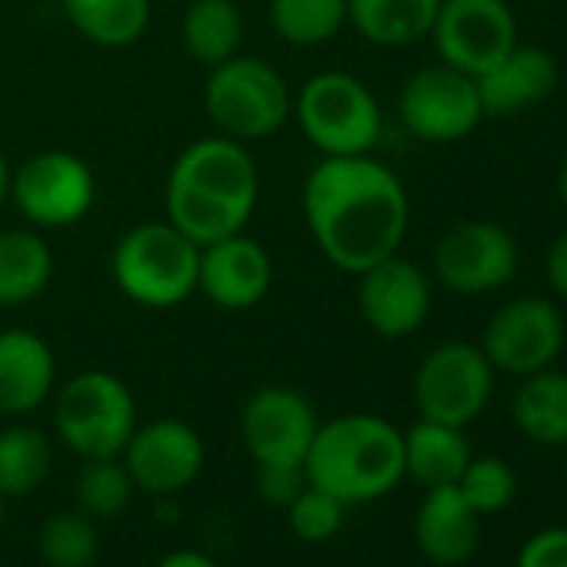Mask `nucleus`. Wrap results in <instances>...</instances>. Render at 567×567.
I'll use <instances>...</instances> for the list:
<instances>
[{
	"label": "nucleus",
	"instance_id": "obj_33",
	"mask_svg": "<svg viewBox=\"0 0 567 567\" xmlns=\"http://www.w3.org/2000/svg\"><path fill=\"white\" fill-rule=\"evenodd\" d=\"M305 487H308L305 467H280V464L257 467V497L270 507L284 511Z\"/></svg>",
	"mask_w": 567,
	"mask_h": 567
},
{
	"label": "nucleus",
	"instance_id": "obj_13",
	"mask_svg": "<svg viewBox=\"0 0 567 567\" xmlns=\"http://www.w3.org/2000/svg\"><path fill=\"white\" fill-rule=\"evenodd\" d=\"M318 427L315 404L288 384L257 388L240 408V441L257 467H305Z\"/></svg>",
	"mask_w": 567,
	"mask_h": 567
},
{
	"label": "nucleus",
	"instance_id": "obj_11",
	"mask_svg": "<svg viewBox=\"0 0 567 567\" xmlns=\"http://www.w3.org/2000/svg\"><path fill=\"white\" fill-rule=\"evenodd\" d=\"M520 264L517 240L497 220H461L434 244L431 267L447 291L477 298L501 291Z\"/></svg>",
	"mask_w": 567,
	"mask_h": 567
},
{
	"label": "nucleus",
	"instance_id": "obj_15",
	"mask_svg": "<svg viewBox=\"0 0 567 567\" xmlns=\"http://www.w3.org/2000/svg\"><path fill=\"white\" fill-rule=\"evenodd\" d=\"M204 441L181 417H157L137 424L121 451V461L141 494L174 497L190 487L204 471Z\"/></svg>",
	"mask_w": 567,
	"mask_h": 567
},
{
	"label": "nucleus",
	"instance_id": "obj_8",
	"mask_svg": "<svg viewBox=\"0 0 567 567\" xmlns=\"http://www.w3.org/2000/svg\"><path fill=\"white\" fill-rule=\"evenodd\" d=\"M494 368L481 344L444 341L424 354L414 371V404L424 421L467 427L474 424L494 394Z\"/></svg>",
	"mask_w": 567,
	"mask_h": 567
},
{
	"label": "nucleus",
	"instance_id": "obj_23",
	"mask_svg": "<svg viewBox=\"0 0 567 567\" xmlns=\"http://www.w3.org/2000/svg\"><path fill=\"white\" fill-rule=\"evenodd\" d=\"M441 0H348V24L378 48H411L431 38Z\"/></svg>",
	"mask_w": 567,
	"mask_h": 567
},
{
	"label": "nucleus",
	"instance_id": "obj_3",
	"mask_svg": "<svg viewBox=\"0 0 567 567\" xmlns=\"http://www.w3.org/2000/svg\"><path fill=\"white\" fill-rule=\"evenodd\" d=\"M308 484L341 504H371L404 481V431L378 414L321 421L305 461Z\"/></svg>",
	"mask_w": 567,
	"mask_h": 567
},
{
	"label": "nucleus",
	"instance_id": "obj_19",
	"mask_svg": "<svg viewBox=\"0 0 567 567\" xmlns=\"http://www.w3.org/2000/svg\"><path fill=\"white\" fill-rule=\"evenodd\" d=\"M477 81L484 117H517L544 104L557 87V61L537 44H517Z\"/></svg>",
	"mask_w": 567,
	"mask_h": 567
},
{
	"label": "nucleus",
	"instance_id": "obj_10",
	"mask_svg": "<svg viewBox=\"0 0 567 567\" xmlns=\"http://www.w3.org/2000/svg\"><path fill=\"white\" fill-rule=\"evenodd\" d=\"M398 114L408 134L424 144H457L484 121L477 81L447 64L414 71L398 94Z\"/></svg>",
	"mask_w": 567,
	"mask_h": 567
},
{
	"label": "nucleus",
	"instance_id": "obj_25",
	"mask_svg": "<svg viewBox=\"0 0 567 567\" xmlns=\"http://www.w3.org/2000/svg\"><path fill=\"white\" fill-rule=\"evenodd\" d=\"M61 14L87 44L124 51L147 34L151 0H61Z\"/></svg>",
	"mask_w": 567,
	"mask_h": 567
},
{
	"label": "nucleus",
	"instance_id": "obj_29",
	"mask_svg": "<svg viewBox=\"0 0 567 567\" xmlns=\"http://www.w3.org/2000/svg\"><path fill=\"white\" fill-rule=\"evenodd\" d=\"M137 487L117 457H87L74 477V497H78V511H84L94 520H111L117 514H124L134 501Z\"/></svg>",
	"mask_w": 567,
	"mask_h": 567
},
{
	"label": "nucleus",
	"instance_id": "obj_30",
	"mask_svg": "<svg viewBox=\"0 0 567 567\" xmlns=\"http://www.w3.org/2000/svg\"><path fill=\"white\" fill-rule=\"evenodd\" d=\"M38 550L48 567H94L101 557V534L84 511H58L41 524Z\"/></svg>",
	"mask_w": 567,
	"mask_h": 567
},
{
	"label": "nucleus",
	"instance_id": "obj_40",
	"mask_svg": "<svg viewBox=\"0 0 567 567\" xmlns=\"http://www.w3.org/2000/svg\"><path fill=\"white\" fill-rule=\"evenodd\" d=\"M564 487H567V461H564Z\"/></svg>",
	"mask_w": 567,
	"mask_h": 567
},
{
	"label": "nucleus",
	"instance_id": "obj_34",
	"mask_svg": "<svg viewBox=\"0 0 567 567\" xmlns=\"http://www.w3.org/2000/svg\"><path fill=\"white\" fill-rule=\"evenodd\" d=\"M517 567H567V527L537 530L520 547Z\"/></svg>",
	"mask_w": 567,
	"mask_h": 567
},
{
	"label": "nucleus",
	"instance_id": "obj_4",
	"mask_svg": "<svg viewBox=\"0 0 567 567\" xmlns=\"http://www.w3.org/2000/svg\"><path fill=\"white\" fill-rule=\"evenodd\" d=\"M200 247L171 220H147L124 230L111 250V277L117 291L147 311L181 308L197 295Z\"/></svg>",
	"mask_w": 567,
	"mask_h": 567
},
{
	"label": "nucleus",
	"instance_id": "obj_14",
	"mask_svg": "<svg viewBox=\"0 0 567 567\" xmlns=\"http://www.w3.org/2000/svg\"><path fill=\"white\" fill-rule=\"evenodd\" d=\"M481 351L494 371L527 378L550 368L564 351V318L547 298H514L501 305L484 324Z\"/></svg>",
	"mask_w": 567,
	"mask_h": 567
},
{
	"label": "nucleus",
	"instance_id": "obj_12",
	"mask_svg": "<svg viewBox=\"0 0 567 567\" xmlns=\"http://www.w3.org/2000/svg\"><path fill=\"white\" fill-rule=\"evenodd\" d=\"M431 41L441 64L471 78H481L520 44L507 0H441Z\"/></svg>",
	"mask_w": 567,
	"mask_h": 567
},
{
	"label": "nucleus",
	"instance_id": "obj_6",
	"mask_svg": "<svg viewBox=\"0 0 567 567\" xmlns=\"http://www.w3.org/2000/svg\"><path fill=\"white\" fill-rule=\"evenodd\" d=\"M295 94L274 64L264 58L237 54L210 68L204 84V111L217 134L250 144L277 134L291 117Z\"/></svg>",
	"mask_w": 567,
	"mask_h": 567
},
{
	"label": "nucleus",
	"instance_id": "obj_16",
	"mask_svg": "<svg viewBox=\"0 0 567 567\" xmlns=\"http://www.w3.org/2000/svg\"><path fill=\"white\" fill-rule=\"evenodd\" d=\"M431 277L414 260L391 254L358 274V311L364 324L388 338H411L431 315Z\"/></svg>",
	"mask_w": 567,
	"mask_h": 567
},
{
	"label": "nucleus",
	"instance_id": "obj_38",
	"mask_svg": "<svg viewBox=\"0 0 567 567\" xmlns=\"http://www.w3.org/2000/svg\"><path fill=\"white\" fill-rule=\"evenodd\" d=\"M557 200H560V207H564V214H567V157H564L560 167H557Z\"/></svg>",
	"mask_w": 567,
	"mask_h": 567
},
{
	"label": "nucleus",
	"instance_id": "obj_24",
	"mask_svg": "<svg viewBox=\"0 0 567 567\" xmlns=\"http://www.w3.org/2000/svg\"><path fill=\"white\" fill-rule=\"evenodd\" d=\"M511 417L534 444L567 447V371H534L520 378L511 398Z\"/></svg>",
	"mask_w": 567,
	"mask_h": 567
},
{
	"label": "nucleus",
	"instance_id": "obj_9",
	"mask_svg": "<svg viewBox=\"0 0 567 567\" xmlns=\"http://www.w3.org/2000/svg\"><path fill=\"white\" fill-rule=\"evenodd\" d=\"M8 200L31 227L61 230L91 214L97 200V181L81 154L41 151L11 171Z\"/></svg>",
	"mask_w": 567,
	"mask_h": 567
},
{
	"label": "nucleus",
	"instance_id": "obj_17",
	"mask_svg": "<svg viewBox=\"0 0 567 567\" xmlns=\"http://www.w3.org/2000/svg\"><path fill=\"white\" fill-rule=\"evenodd\" d=\"M274 284V260L260 240L237 230L230 237L200 247L197 260V295L220 311L257 308Z\"/></svg>",
	"mask_w": 567,
	"mask_h": 567
},
{
	"label": "nucleus",
	"instance_id": "obj_39",
	"mask_svg": "<svg viewBox=\"0 0 567 567\" xmlns=\"http://www.w3.org/2000/svg\"><path fill=\"white\" fill-rule=\"evenodd\" d=\"M4 504H8V501H4V497H0V524H4Z\"/></svg>",
	"mask_w": 567,
	"mask_h": 567
},
{
	"label": "nucleus",
	"instance_id": "obj_35",
	"mask_svg": "<svg viewBox=\"0 0 567 567\" xmlns=\"http://www.w3.org/2000/svg\"><path fill=\"white\" fill-rule=\"evenodd\" d=\"M544 274H547V284L557 298L567 301V230L554 237V244L547 247V257H544Z\"/></svg>",
	"mask_w": 567,
	"mask_h": 567
},
{
	"label": "nucleus",
	"instance_id": "obj_1",
	"mask_svg": "<svg viewBox=\"0 0 567 567\" xmlns=\"http://www.w3.org/2000/svg\"><path fill=\"white\" fill-rule=\"evenodd\" d=\"M301 204L318 250L354 277L398 254L411 224L401 177L371 154L321 157L305 181Z\"/></svg>",
	"mask_w": 567,
	"mask_h": 567
},
{
	"label": "nucleus",
	"instance_id": "obj_28",
	"mask_svg": "<svg viewBox=\"0 0 567 567\" xmlns=\"http://www.w3.org/2000/svg\"><path fill=\"white\" fill-rule=\"evenodd\" d=\"M270 31L291 48H321L348 28V0H270Z\"/></svg>",
	"mask_w": 567,
	"mask_h": 567
},
{
	"label": "nucleus",
	"instance_id": "obj_27",
	"mask_svg": "<svg viewBox=\"0 0 567 567\" xmlns=\"http://www.w3.org/2000/svg\"><path fill=\"white\" fill-rule=\"evenodd\" d=\"M54 467V444L34 424H8L0 431V497L34 494Z\"/></svg>",
	"mask_w": 567,
	"mask_h": 567
},
{
	"label": "nucleus",
	"instance_id": "obj_32",
	"mask_svg": "<svg viewBox=\"0 0 567 567\" xmlns=\"http://www.w3.org/2000/svg\"><path fill=\"white\" fill-rule=\"evenodd\" d=\"M284 511H288V524H291L295 537H301L308 544H321V540H331L341 530L348 504H341L328 491L308 484Z\"/></svg>",
	"mask_w": 567,
	"mask_h": 567
},
{
	"label": "nucleus",
	"instance_id": "obj_5",
	"mask_svg": "<svg viewBox=\"0 0 567 567\" xmlns=\"http://www.w3.org/2000/svg\"><path fill=\"white\" fill-rule=\"evenodd\" d=\"M301 134L321 157L371 154L384 131V114L371 87L348 71H321L308 78L295 97Z\"/></svg>",
	"mask_w": 567,
	"mask_h": 567
},
{
	"label": "nucleus",
	"instance_id": "obj_37",
	"mask_svg": "<svg viewBox=\"0 0 567 567\" xmlns=\"http://www.w3.org/2000/svg\"><path fill=\"white\" fill-rule=\"evenodd\" d=\"M8 194H11V164H8L4 151H0V210L8 204Z\"/></svg>",
	"mask_w": 567,
	"mask_h": 567
},
{
	"label": "nucleus",
	"instance_id": "obj_20",
	"mask_svg": "<svg viewBox=\"0 0 567 567\" xmlns=\"http://www.w3.org/2000/svg\"><path fill=\"white\" fill-rule=\"evenodd\" d=\"M481 540V514L461 497L454 484L427 487L414 514V544L417 550L441 567L464 564Z\"/></svg>",
	"mask_w": 567,
	"mask_h": 567
},
{
	"label": "nucleus",
	"instance_id": "obj_41",
	"mask_svg": "<svg viewBox=\"0 0 567 567\" xmlns=\"http://www.w3.org/2000/svg\"><path fill=\"white\" fill-rule=\"evenodd\" d=\"M0 567H4V564H0Z\"/></svg>",
	"mask_w": 567,
	"mask_h": 567
},
{
	"label": "nucleus",
	"instance_id": "obj_2",
	"mask_svg": "<svg viewBox=\"0 0 567 567\" xmlns=\"http://www.w3.org/2000/svg\"><path fill=\"white\" fill-rule=\"evenodd\" d=\"M260 194L247 144L224 134L187 144L164 184V214L197 247L247 227Z\"/></svg>",
	"mask_w": 567,
	"mask_h": 567
},
{
	"label": "nucleus",
	"instance_id": "obj_18",
	"mask_svg": "<svg viewBox=\"0 0 567 567\" xmlns=\"http://www.w3.org/2000/svg\"><path fill=\"white\" fill-rule=\"evenodd\" d=\"M58 388V361L51 344L28 331H0V414L24 417L51 401Z\"/></svg>",
	"mask_w": 567,
	"mask_h": 567
},
{
	"label": "nucleus",
	"instance_id": "obj_31",
	"mask_svg": "<svg viewBox=\"0 0 567 567\" xmlns=\"http://www.w3.org/2000/svg\"><path fill=\"white\" fill-rule=\"evenodd\" d=\"M454 487L484 517L511 507V501L517 497V474L501 457H471Z\"/></svg>",
	"mask_w": 567,
	"mask_h": 567
},
{
	"label": "nucleus",
	"instance_id": "obj_21",
	"mask_svg": "<svg viewBox=\"0 0 567 567\" xmlns=\"http://www.w3.org/2000/svg\"><path fill=\"white\" fill-rule=\"evenodd\" d=\"M54 277V254L34 227L0 230V308L38 301Z\"/></svg>",
	"mask_w": 567,
	"mask_h": 567
},
{
	"label": "nucleus",
	"instance_id": "obj_22",
	"mask_svg": "<svg viewBox=\"0 0 567 567\" xmlns=\"http://www.w3.org/2000/svg\"><path fill=\"white\" fill-rule=\"evenodd\" d=\"M467 461L471 444L464 437V427L417 417V424L404 431V477L417 481L424 491L457 484Z\"/></svg>",
	"mask_w": 567,
	"mask_h": 567
},
{
	"label": "nucleus",
	"instance_id": "obj_7",
	"mask_svg": "<svg viewBox=\"0 0 567 567\" xmlns=\"http://www.w3.org/2000/svg\"><path fill=\"white\" fill-rule=\"evenodd\" d=\"M137 427V401L111 371H81L58 388L54 431L81 461L117 457Z\"/></svg>",
	"mask_w": 567,
	"mask_h": 567
},
{
	"label": "nucleus",
	"instance_id": "obj_36",
	"mask_svg": "<svg viewBox=\"0 0 567 567\" xmlns=\"http://www.w3.org/2000/svg\"><path fill=\"white\" fill-rule=\"evenodd\" d=\"M154 567H217L214 557H207L204 550H190V547H181V550H171L164 554Z\"/></svg>",
	"mask_w": 567,
	"mask_h": 567
},
{
	"label": "nucleus",
	"instance_id": "obj_26",
	"mask_svg": "<svg viewBox=\"0 0 567 567\" xmlns=\"http://www.w3.org/2000/svg\"><path fill=\"white\" fill-rule=\"evenodd\" d=\"M181 44L187 58L207 71L244 51V14L234 0H190L181 18Z\"/></svg>",
	"mask_w": 567,
	"mask_h": 567
}]
</instances>
